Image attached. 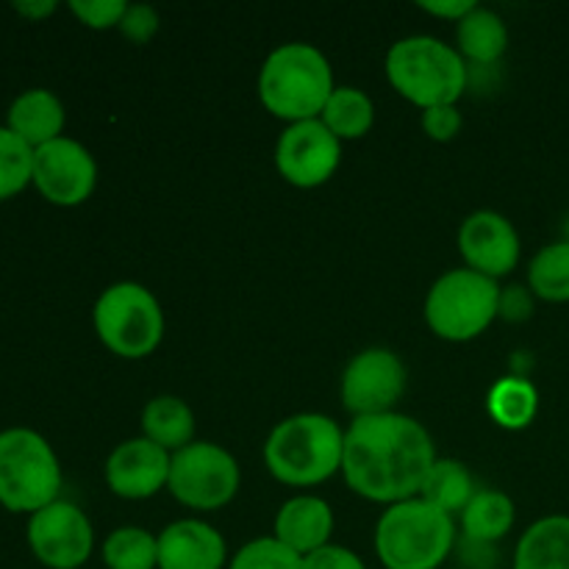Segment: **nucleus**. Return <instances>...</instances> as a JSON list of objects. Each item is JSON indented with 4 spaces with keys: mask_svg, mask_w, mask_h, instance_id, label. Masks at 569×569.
I'll list each match as a JSON object with an SVG mask.
<instances>
[{
    "mask_svg": "<svg viewBox=\"0 0 569 569\" xmlns=\"http://www.w3.org/2000/svg\"><path fill=\"white\" fill-rule=\"evenodd\" d=\"M67 9L92 31H109V28H120L128 3L122 0H70Z\"/></svg>",
    "mask_w": 569,
    "mask_h": 569,
    "instance_id": "c756f323",
    "label": "nucleus"
},
{
    "mask_svg": "<svg viewBox=\"0 0 569 569\" xmlns=\"http://www.w3.org/2000/svg\"><path fill=\"white\" fill-rule=\"evenodd\" d=\"M172 453L137 437L117 445L106 459V483L122 500H148L170 483Z\"/></svg>",
    "mask_w": 569,
    "mask_h": 569,
    "instance_id": "2eb2a0df",
    "label": "nucleus"
},
{
    "mask_svg": "<svg viewBox=\"0 0 569 569\" xmlns=\"http://www.w3.org/2000/svg\"><path fill=\"white\" fill-rule=\"evenodd\" d=\"M476 492L478 489L476 481H472V472L459 459H437L426 483H422L420 498L442 509L445 515L456 517L467 509Z\"/></svg>",
    "mask_w": 569,
    "mask_h": 569,
    "instance_id": "393cba45",
    "label": "nucleus"
},
{
    "mask_svg": "<svg viewBox=\"0 0 569 569\" xmlns=\"http://www.w3.org/2000/svg\"><path fill=\"white\" fill-rule=\"evenodd\" d=\"M242 487V470L226 448L214 442L187 445L172 453L170 489L172 498L192 511H217L231 503Z\"/></svg>",
    "mask_w": 569,
    "mask_h": 569,
    "instance_id": "1a4fd4ad",
    "label": "nucleus"
},
{
    "mask_svg": "<svg viewBox=\"0 0 569 569\" xmlns=\"http://www.w3.org/2000/svg\"><path fill=\"white\" fill-rule=\"evenodd\" d=\"M500 283L476 270H450L433 281L426 322L445 342H472L500 317Z\"/></svg>",
    "mask_w": 569,
    "mask_h": 569,
    "instance_id": "6e6552de",
    "label": "nucleus"
},
{
    "mask_svg": "<svg viewBox=\"0 0 569 569\" xmlns=\"http://www.w3.org/2000/svg\"><path fill=\"white\" fill-rule=\"evenodd\" d=\"M511 569H569V517L550 515L528 526Z\"/></svg>",
    "mask_w": 569,
    "mask_h": 569,
    "instance_id": "6ab92c4d",
    "label": "nucleus"
},
{
    "mask_svg": "<svg viewBox=\"0 0 569 569\" xmlns=\"http://www.w3.org/2000/svg\"><path fill=\"white\" fill-rule=\"evenodd\" d=\"M33 187L61 209L81 206L98 187V161L81 142L59 137L33 150Z\"/></svg>",
    "mask_w": 569,
    "mask_h": 569,
    "instance_id": "f8f14e48",
    "label": "nucleus"
},
{
    "mask_svg": "<svg viewBox=\"0 0 569 569\" xmlns=\"http://www.w3.org/2000/svg\"><path fill=\"white\" fill-rule=\"evenodd\" d=\"M345 431L328 415L303 411L278 422L264 442V467L283 487H320L342 472Z\"/></svg>",
    "mask_w": 569,
    "mask_h": 569,
    "instance_id": "f03ea898",
    "label": "nucleus"
},
{
    "mask_svg": "<svg viewBox=\"0 0 569 569\" xmlns=\"http://www.w3.org/2000/svg\"><path fill=\"white\" fill-rule=\"evenodd\" d=\"M456 556H459V565L465 569H495L498 567V545L487 542H472V539L461 537L456 542Z\"/></svg>",
    "mask_w": 569,
    "mask_h": 569,
    "instance_id": "72a5a7b5",
    "label": "nucleus"
},
{
    "mask_svg": "<svg viewBox=\"0 0 569 569\" xmlns=\"http://www.w3.org/2000/svg\"><path fill=\"white\" fill-rule=\"evenodd\" d=\"M456 542V517L445 515L420 495L387 506L372 537L383 569H439L453 556Z\"/></svg>",
    "mask_w": 569,
    "mask_h": 569,
    "instance_id": "39448f33",
    "label": "nucleus"
},
{
    "mask_svg": "<svg viewBox=\"0 0 569 569\" xmlns=\"http://www.w3.org/2000/svg\"><path fill=\"white\" fill-rule=\"evenodd\" d=\"M339 392H342V406L353 415V420L389 415L406 392L403 361L387 348L361 350L345 367Z\"/></svg>",
    "mask_w": 569,
    "mask_h": 569,
    "instance_id": "9b49d317",
    "label": "nucleus"
},
{
    "mask_svg": "<svg viewBox=\"0 0 569 569\" xmlns=\"http://www.w3.org/2000/svg\"><path fill=\"white\" fill-rule=\"evenodd\" d=\"M387 78L395 92L417 109L456 106L470 89V64L442 39L415 33L389 48Z\"/></svg>",
    "mask_w": 569,
    "mask_h": 569,
    "instance_id": "20e7f679",
    "label": "nucleus"
},
{
    "mask_svg": "<svg viewBox=\"0 0 569 569\" xmlns=\"http://www.w3.org/2000/svg\"><path fill=\"white\" fill-rule=\"evenodd\" d=\"M461 126H465V117H461L459 106H433V109L422 111V131L433 142H450L461 131Z\"/></svg>",
    "mask_w": 569,
    "mask_h": 569,
    "instance_id": "2f4dec72",
    "label": "nucleus"
},
{
    "mask_svg": "<svg viewBox=\"0 0 569 569\" xmlns=\"http://www.w3.org/2000/svg\"><path fill=\"white\" fill-rule=\"evenodd\" d=\"M59 9V6L53 3V0H20V3H14V11H20L22 17H28V20H44V17H50L53 11Z\"/></svg>",
    "mask_w": 569,
    "mask_h": 569,
    "instance_id": "e433bc0d",
    "label": "nucleus"
},
{
    "mask_svg": "<svg viewBox=\"0 0 569 569\" xmlns=\"http://www.w3.org/2000/svg\"><path fill=\"white\" fill-rule=\"evenodd\" d=\"M456 50L472 67H495L509 50V28L492 9L476 6L465 20L456 22Z\"/></svg>",
    "mask_w": 569,
    "mask_h": 569,
    "instance_id": "aec40b11",
    "label": "nucleus"
},
{
    "mask_svg": "<svg viewBox=\"0 0 569 569\" xmlns=\"http://www.w3.org/2000/svg\"><path fill=\"white\" fill-rule=\"evenodd\" d=\"M28 183H33V148L0 126V200L14 198Z\"/></svg>",
    "mask_w": 569,
    "mask_h": 569,
    "instance_id": "cd10ccee",
    "label": "nucleus"
},
{
    "mask_svg": "<svg viewBox=\"0 0 569 569\" xmlns=\"http://www.w3.org/2000/svg\"><path fill=\"white\" fill-rule=\"evenodd\" d=\"M476 0H442V3H420L422 11L433 17H442V20H465L472 9H476Z\"/></svg>",
    "mask_w": 569,
    "mask_h": 569,
    "instance_id": "c9c22d12",
    "label": "nucleus"
},
{
    "mask_svg": "<svg viewBox=\"0 0 569 569\" xmlns=\"http://www.w3.org/2000/svg\"><path fill=\"white\" fill-rule=\"evenodd\" d=\"M194 411L187 400L176 395H159L148 400L142 409V437L164 448L167 453H178L194 442Z\"/></svg>",
    "mask_w": 569,
    "mask_h": 569,
    "instance_id": "412c9836",
    "label": "nucleus"
},
{
    "mask_svg": "<svg viewBox=\"0 0 569 569\" xmlns=\"http://www.w3.org/2000/svg\"><path fill=\"white\" fill-rule=\"evenodd\" d=\"M226 537L203 520H176L159 533V569H226Z\"/></svg>",
    "mask_w": 569,
    "mask_h": 569,
    "instance_id": "dca6fc26",
    "label": "nucleus"
},
{
    "mask_svg": "<svg viewBox=\"0 0 569 569\" xmlns=\"http://www.w3.org/2000/svg\"><path fill=\"white\" fill-rule=\"evenodd\" d=\"M433 465L431 433L409 415L359 417L345 431V483L372 503L395 506L417 498Z\"/></svg>",
    "mask_w": 569,
    "mask_h": 569,
    "instance_id": "f257e3e1",
    "label": "nucleus"
},
{
    "mask_svg": "<svg viewBox=\"0 0 569 569\" xmlns=\"http://www.w3.org/2000/svg\"><path fill=\"white\" fill-rule=\"evenodd\" d=\"M320 120L339 142H353L370 133L376 126V103L359 87H337L322 109Z\"/></svg>",
    "mask_w": 569,
    "mask_h": 569,
    "instance_id": "5701e85b",
    "label": "nucleus"
},
{
    "mask_svg": "<svg viewBox=\"0 0 569 569\" xmlns=\"http://www.w3.org/2000/svg\"><path fill=\"white\" fill-rule=\"evenodd\" d=\"M159 31V11L153 6L131 3L128 6L126 17L120 22V33L133 44H144L156 37Z\"/></svg>",
    "mask_w": 569,
    "mask_h": 569,
    "instance_id": "7c9ffc66",
    "label": "nucleus"
},
{
    "mask_svg": "<svg viewBox=\"0 0 569 569\" xmlns=\"http://www.w3.org/2000/svg\"><path fill=\"white\" fill-rule=\"evenodd\" d=\"M333 509L317 495H298L278 509L272 522V537L287 545L298 556H311L315 550L331 545Z\"/></svg>",
    "mask_w": 569,
    "mask_h": 569,
    "instance_id": "f3484780",
    "label": "nucleus"
},
{
    "mask_svg": "<svg viewBox=\"0 0 569 569\" xmlns=\"http://www.w3.org/2000/svg\"><path fill=\"white\" fill-rule=\"evenodd\" d=\"M303 569H367L359 553H353L345 545H326L303 559Z\"/></svg>",
    "mask_w": 569,
    "mask_h": 569,
    "instance_id": "473e14b6",
    "label": "nucleus"
},
{
    "mask_svg": "<svg viewBox=\"0 0 569 569\" xmlns=\"http://www.w3.org/2000/svg\"><path fill=\"white\" fill-rule=\"evenodd\" d=\"M64 103L50 89H28L17 94L6 114V128H11L33 150L64 137Z\"/></svg>",
    "mask_w": 569,
    "mask_h": 569,
    "instance_id": "a211bd4d",
    "label": "nucleus"
},
{
    "mask_svg": "<svg viewBox=\"0 0 569 569\" xmlns=\"http://www.w3.org/2000/svg\"><path fill=\"white\" fill-rule=\"evenodd\" d=\"M228 569H303V556L289 550L276 537H261L242 545L228 561Z\"/></svg>",
    "mask_w": 569,
    "mask_h": 569,
    "instance_id": "c85d7f7f",
    "label": "nucleus"
},
{
    "mask_svg": "<svg viewBox=\"0 0 569 569\" xmlns=\"http://www.w3.org/2000/svg\"><path fill=\"white\" fill-rule=\"evenodd\" d=\"M487 411L506 431H522L537 420L539 392L520 376H506L492 383L487 395Z\"/></svg>",
    "mask_w": 569,
    "mask_h": 569,
    "instance_id": "b1692460",
    "label": "nucleus"
},
{
    "mask_svg": "<svg viewBox=\"0 0 569 569\" xmlns=\"http://www.w3.org/2000/svg\"><path fill=\"white\" fill-rule=\"evenodd\" d=\"M342 164V142L322 120L292 122L276 144V167L289 187L317 189L331 181Z\"/></svg>",
    "mask_w": 569,
    "mask_h": 569,
    "instance_id": "ddd939ff",
    "label": "nucleus"
},
{
    "mask_svg": "<svg viewBox=\"0 0 569 569\" xmlns=\"http://www.w3.org/2000/svg\"><path fill=\"white\" fill-rule=\"evenodd\" d=\"M94 333L120 359H148L164 339V311L156 295L137 281H117L100 292L92 311Z\"/></svg>",
    "mask_w": 569,
    "mask_h": 569,
    "instance_id": "0eeeda50",
    "label": "nucleus"
},
{
    "mask_svg": "<svg viewBox=\"0 0 569 569\" xmlns=\"http://www.w3.org/2000/svg\"><path fill=\"white\" fill-rule=\"evenodd\" d=\"M459 253L467 270L498 281L520 264V233L509 217L487 209L476 211L459 228Z\"/></svg>",
    "mask_w": 569,
    "mask_h": 569,
    "instance_id": "4468645a",
    "label": "nucleus"
},
{
    "mask_svg": "<svg viewBox=\"0 0 569 569\" xmlns=\"http://www.w3.org/2000/svg\"><path fill=\"white\" fill-rule=\"evenodd\" d=\"M533 315V298L531 289L526 287H509L500 292V317L511 322L528 320Z\"/></svg>",
    "mask_w": 569,
    "mask_h": 569,
    "instance_id": "f704fd0d",
    "label": "nucleus"
},
{
    "mask_svg": "<svg viewBox=\"0 0 569 569\" xmlns=\"http://www.w3.org/2000/svg\"><path fill=\"white\" fill-rule=\"evenodd\" d=\"M528 289L533 298L548 303H569V242L548 244L539 250L528 267Z\"/></svg>",
    "mask_w": 569,
    "mask_h": 569,
    "instance_id": "a878e982",
    "label": "nucleus"
},
{
    "mask_svg": "<svg viewBox=\"0 0 569 569\" xmlns=\"http://www.w3.org/2000/svg\"><path fill=\"white\" fill-rule=\"evenodd\" d=\"M109 569H159V537L139 526H122L100 548Z\"/></svg>",
    "mask_w": 569,
    "mask_h": 569,
    "instance_id": "bb28decb",
    "label": "nucleus"
},
{
    "mask_svg": "<svg viewBox=\"0 0 569 569\" xmlns=\"http://www.w3.org/2000/svg\"><path fill=\"white\" fill-rule=\"evenodd\" d=\"M28 548L48 569H81L92 559L94 528L70 500H56L28 520Z\"/></svg>",
    "mask_w": 569,
    "mask_h": 569,
    "instance_id": "9d476101",
    "label": "nucleus"
},
{
    "mask_svg": "<svg viewBox=\"0 0 569 569\" xmlns=\"http://www.w3.org/2000/svg\"><path fill=\"white\" fill-rule=\"evenodd\" d=\"M333 70L328 56L309 42H287L272 50L259 70V100L287 126L320 120L333 94Z\"/></svg>",
    "mask_w": 569,
    "mask_h": 569,
    "instance_id": "7ed1b4c3",
    "label": "nucleus"
},
{
    "mask_svg": "<svg viewBox=\"0 0 569 569\" xmlns=\"http://www.w3.org/2000/svg\"><path fill=\"white\" fill-rule=\"evenodd\" d=\"M565 239L569 242V217H567V222H565Z\"/></svg>",
    "mask_w": 569,
    "mask_h": 569,
    "instance_id": "4c0bfd02",
    "label": "nucleus"
},
{
    "mask_svg": "<svg viewBox=\"0 0 569 569\" xmlns=\"http://www.w3.org/2000/svg\"><path fill=\"white\" fill-rule=\"evenodd\" d=\"M461 537L472 542L498 545L515 528V500L500 489H478L476 498L461 511Z\"/></svg>",
    "mask_w": 569,
    "mask_h": 569,
    "instance_id": "4be33fe9",
    "label": "nucleus"
},
{
    "mask_svg": "<svg viewBox=\"0 0 569 569\" xmlns=\"http://www.w3.org/2000/svg\"><path fill=\"white\" fill-rule=\"evenodd\" d=\"M61 492V465L53 445L31 428L0 431V506L37 515Z\"/></svg>",
    "mask_w": 569,
    "mask_h": 569,
    "instance_id": "423d86ee",
    "label": "nucleus"
}]
</instances>
